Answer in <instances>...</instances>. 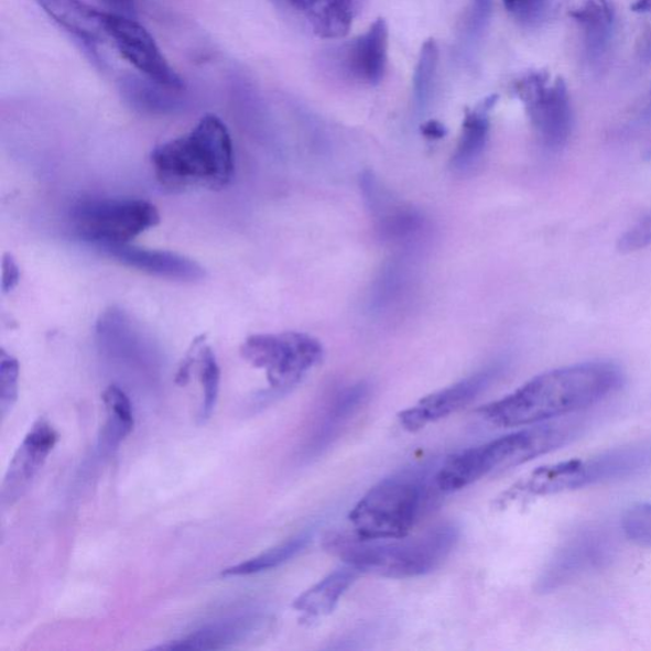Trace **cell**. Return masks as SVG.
Listing matches in <instances>:
<instances>
[{"label":"cell","mask_w":651,"mask_h":651,"mask_svg":"<svg viewBox=\"0 0 651 651\" xmlns=\"http://www.w3.org/2000/svg\"><path fill=\"white\" fill-rule=\"evenodd\" d=\"M623 373L611 361H587L542 373L480 409L498 427H523L573 415L620 390Z\"/></svg>","instance_id":"1"},{"label":"cell","mask_w":651,"mask_h":651,"mask_svg":"<svg viewBox=\"0 0 651 651\" xmlns=\"http://www.w3.org/2000/svg\"><path fill=\"white\" fill-rule=\"evenodd\" d=\"M581 420L565 419L523 426L514 433L451 456L434 475L436 489L452 493L468 488L484 477L522 466L566 446L582 432Z\"/></svg>","instance_id":"2"},{"label":"cell","mask_w":651,"mask_h":651,"mask_svg":"<svg viewBox=\"0 0 651 651\" xmlns=\"http://www.w3.org/2000/svg\"><path fill=\"white\" fill-rule=\"evenodd\" d=\"M151 162L156 181L171 193L219 192L235 175L232 138L224 121L206 115L188 134L156 147Z\"/></svg>","instance_id":"3"},{"label":"cell","mask_w":651,"mask_h":651,"mask_svg":"<svg viewBox=\"0 0 651 651\" xmlns=\"http://www.w3.org/2000/svg\"><path fill=\"white\" fill-rule=\"evenodd\" d=\"M459 539L455 524L434 527L416 538L367 540L356 533H333L325 539V549L360 574L390 579H411L438 568Z\"/></svg>","instance_id":"4"},{"label":"cell","mask_w":651,"mask_h":651,"mask_svg":"<svg viewBox=\"0 0 651 651\" xmlns=\"http://www.w3.org/2000/svg\"><path fill=\"white\" fill-rule=\"evenodd\" d=\"M427 499L424 477L393 476L376 485L351 509L352 531L367 540L406 538L422 518Z\"/></svg>","instance_id":"5"},{"label":"cell","mask_w":651,"mask_h":651,"mask_svg":"<svg viewBox=\"0 0 651 651\" xmlns=\"http://www.w3.org/2000/svg\"><path fill=\"white\" fill-rule=\"evenodd\" d=\"M650 469L651 442H640L600 453L588 459H573L541 467L518 484L516 491L530 497H545L630 479Z\"/></svg>","instance_id":"6"},{"label":"cell","mask_w":651,"mask_h":651,"mask_svg":"<svg viewBox=\"0 0 651 651\" xmlns=\"http://www.w3.org/2000/svg\"><path fill=\"white\" fill-rule=\"evenodd\" d=\"M69 227L79 240L98 247L123 245L160 225L159 209L142 199L94 197L69 210Z\"/></svg>","instance_id":"7"},{"label":"cell","mask_w":651,"mask_h":651,"mask_svg":"<svg viewBox=\"0 0 651 651\" xmlns=\"http://www.w3.org/2000/svg\"><path fill=\"white\" fill-rule=\"evenodd\" d=\"M241 356L267 372L271 389L287 391L324 358L321 343L307 334L253 335L241 346Z\"/></svg>","instance_id":"8"},{"label":"cell","mask_w":651,"mask_h":651,"mask_svg":"<svg viewBox=\"0 0 651 651\" xmlns=\"http://www.w3.org/2000/svg\"><path fill=\"white\" fill-rule=\"evenodd\" d=\"M617 550L616 534L608 527H583L556 550L543 568L535 588L541 593L554 592L584 576L604 571L614 563Z\"/></svg>","instance_id":"9"},{"label":"cell","mask_w":651,"mask_h":651,"mask_svg":"<svg viewBox=\"0 0 651 651\" xmlns=\"http://www.w3.org/2000/svg\"><path fill=\"white\" fill-rule=\"evenodd\" d=\"M516 94L529 111L542 142L551 150L566 144L572 131V109L562 78L551 80L546 72H534L517 82Z\"/></svg>","instance_id":"10"},{"label":"cell","mask_w":651,"mask_h":651,"mask_svg":"<svg viewBox=\"0 0 651 651\" xmlns=\"http://www.w3.org/2000/svg\"><path fill=\"white\" fill-rule=\"evenodd\" d=\"M360 188L383 241L410 251L423 243L428 224L422 213L395 200L372 172L362 173Z\"/></svg>","instance_id":"11"},{"label":"cell","mask_w":651,"mask_h":651,"mask_svg":"<svg viewBox=\"0 0 651 651\" xmlns=\"http://www.w3.org/2000/svg\"><path fill=\"white\" fill-rule=\"evenodd\" d=\"M107 29L121 55L154 84L171 90L185 88L184 80L171 68L155 40L142 24L127 15L109 13Z\"/></svg>","instance_id":"12"},{"label":"cell","mask_w":651,"mask_h":651,"mask_svg":"<svg viewBox=\"0 0 651 651\" xmlns=\"http://www.w3.org/2000/svg\"><path fill=\"white\" fill-rule=\"evenodd\" d=\"M504 369L502 362H493L479 372L469 376L463 381L446 387L438 392L426 395L415 406L403 410L399 414V422L405 431L415 433L426 425L440 422L457 411L465 409L477 395H480L496 381Z\"/></svg>","instance_id":"13"},{"label":"cell","mask_w":651,"mask_h":651,"mask_svg":"<svg viewBox=\"0 0 651 651\" xmlns=\"http://www.w3.org/2000/svg\"><path fill=\"white\" fill-rule=\"evenodd\" d=\"M57 441L59 434L45 419L32 425L7 469L0 492L3 506L15 504L29 491Z\"/></svg>","instance_id":"14"},{"label":"cell","mask_w":651,"mask_h":651,"mask_svg":"<svg viewBox=\"0 0 651 651\" xmlns=\"http://www.w3.org/2000/svg\"><path fill=\"white\" fill-rule=\"evenodd\" d=\"M106 254L131 269L175 282L195 283L205 278L199 262L170 251L147 250L129 243L101 247Z\"/></svg>","instance_id":"15"},{"label":"cell","mask_w":651,"mask_h":651,"mask_svg":"<svg viewBox=\"0 0 651 651\" xmlns=\"http://www.w3.org/2000/svg\"><path fill=\"white\" fill-rule=\"evenodd\" d=\"M270 618L249 614L214 621L188 633L187 637L154 647V650H220L245 642L254 634L270 630Z\"/></svg>","instance_id":"16"},{"label":"cell","mask_w":651,"mask_h":651,"mask_svg":"<svg viewBox=\"0 0 651 651\" xmlns=\"http://www.w3.org/2000/svg\"><path fill=\"white\" fill-rule=\"evenodd\" d=\"M345 67L354 79L368 86L381 84L389 56V26L378 19L372 26L350 44Z\"/></svg>","instance_id":"17"},{"label":"cell","mask_w":651,"mask_h":651,"mask_svg":"<svg viewBox=\"0 0 651 651\" xmlns=\"http://www.w3.org/2000/svg\"><path fill=\"white\" fill-rule=\"evenodd\" d=\"M370 386L359 382L337 392L328 401L323 415L317 420L315 431L308 444L312 455H319L333 444L350 420L365 408L369 400Z\"/></svg>","instance_id":"18"},{"label":"cell","mask_w":651,"mask_h":651,"mask_svg":"<svg viewBox=\"0 0 651 651\" xmlns=\"http://www.w3.org/2000/svg\"><path fill=\"white\" fill-rule=\"evenodd\" d=\"M48 18L88 45L101 44L110 39L107 21L109 13L82 0H35Z\"/></svg>","instance_id":"19"},{"label":"cell","mask_w":651,"mask_h":651,"mask_svg":"<svg viewBox=\"0 0 651 651\" xmlns=\"http://www.w3.org/2000/svg\"><path fill=\"white\" fill-rule=\"evenodd\" d=\"M359 575L360 573L349 565L337 568L295 598L293 608L308 620L329 616L335 611L345 593L357 582Z\"/></svg>","instance_id":"20"},{"label":"cell","mask_w":651,"mask_h":651,"mask_svg":"<svg viewBox=\"0 0 651 651\" xmlns=\"http://www.w3.org/2000/svg\"><path fill=\"white\" fill-rule=\"evenodd\" d=\"M365 0H307L306 10L313 32L324 40L349 34Z\"/></svg>","instance_id":"21"},{"label":"cell","mask_w":651,"mask_h":651,"mask_svg":"<svg viewBox=\"0 0 651 651\" xmlns=\"http://www.w3.org/2000/svg\"><path fill=\"white\" fill-rule=\"evenodd\" d=\"M498 102V96H490L466 113L457 151L453 155V167L458 171L471 170L480 161L488 143L490 112Z\"/></svg>","instance_id":"22"},{"label":"cell","mask_w":651,"mask_h":651,"mask_svg":"<svg viewBox=\"0 0 651 651\" xmlns=\"http://www.w3.org/2000/svg\"><path fill=\"white\" fill-rule=\"evenodd\" d=\"M106 423L101 434V446L106 449H117L133 432L135 420L133 405L119 386L107 387L102 394Z\"/></svg>","instance_id":"23"},{"label":"cell","mask_w":651,"mask_h":651,"mask_svg":"<svg viewBox=\"0 0 651 651\" xmlns=\"http://www.w3.org/2000/svg\"><path fill=\"white\" fill-rule=\"evenodd\" d=\"M312 539L313 533L310 531L296 534L294 538L279 543L275 547L247 560V562L226 568L221 575L229 578V576H250L273 571V568L282 566L302 554L308 547Z\"/></svg>","instance_id":"24"},{"label":"cell","mask_w":651,"mask_h":651,"mask_svg":"<svg viewBox=\"0 0 651 651\" xmlns=\"http://www.w3.org/2000/svg\"><path fill=\"white\" fill-rule=\"evenodd\" d=\"M194 367L197 369V376H199L203 389L199 422L204 424L208 422L214 410H216L220 387V368L216 354L206 344L205 335L199 336Z\"/></svg>","instance_id":"25"},{"label":"cell","mask_w":651,"mask_h":651,"mask_svg":"<svg viewBox=\"0 0 651 651\" xmlns=\"http://www.w3.org/2000/svg\"><path fill=\"white\" fill-rule=\"evenodd\" d=\"M567 13L592 40L605 39L614 22L608 0H568Z\"/></svg>","instance_id":"26"},{"label":"cell","mask_w":651,"mask_h":651,"mask_svg":"<svg viewBox=\"0 0 651 651\" xmlns=\"http://www.w3.org/2000/svg\"><path fill=\"white\" fill-rule=\"evenodd\" d=\"M411 274L405 261L394 260L376 280L370 304L376 310L390 307L406 292Z\"/></svg>","instance_id":"27"},{"label":"cell","mask_w":651,"mask_h":651,"mask_svg":"<svg viewBox=\"0 0 651 651\" xmlns=\"http://www.w3.org/2000/svg\"><path fill=\"white\" fill-rule=\"evenodd\" d=\"M440 48L433 39L425 41L414 74V101L420 111L431 101L436 70H438Z\"/></svg>","instance_id":"28"},{"label":"cell","mask_w":651,"mask_h":651,"mask_svg":"<svg viewBox=\"0 0 651 651\" xmlns=\"http://www.w3.org/2000/svg\"><path fill=\"white\" fill-rule=\"evenodd\" d=\"M20 362L4 349L0 350V412L6 417L19 399Z\"/></svg>","instance_id":"29"},{"label":"cell","mask_w":651,"mask_h":651,"mask_svg":"<svg viewBox=\"0 0 651 651\" xmlns=\"http://www.w3.org/2000/svg\"><path fill=\"white\" fill-rule=\"evenodd\" d=\"M622 531L630 541L651 547V504L629 509L622 519Z\"/></svg>","instance_id":"30"},{"label":"cell","mask_w":651,"mask_h":651,"mask_svg":"<svg viewBox=\"0 0 651 651\" xmlns=\"http://www.w3.org/2000/svg\"><path fill=\"white\" fill-rule=\"evenodd\" d=\"M502 3L516 21L531 24L541 19L549 0H502Z\"/></svg>","instance_id":"31"},{"label":"cell","mask_w":651,"mask_h":651,"mask_svg":"<svg viewBox=\"0 0 651 651\" xmlns=\"http://www.w3.org/2000/svg\"><path fill=\"white\" fill-rule=\"evenodd\" d=\"M651 245V213L633 225L618 241L621 252H634Z\"/></svg>","instance_id":"32"},{"label":"cell","mask_w":651,"mask_h":651,"mask_svg":"<svg viewBox=\"0 0 651 651\" xmlns=\"http://www.w3.org/2000/svg\"><path fill=\"white\" fill-rule=\"evenodd\" d=\"M2 292L3 294L11 293L15 286L19 285L21 279V270L18 261L11 253H6L2 262Z\"/></svg>","instance_id":"33"},{"label":"cell","mask_w":651,"mask_h":651,"mask_svg":"<svg viewBox=\"0 0 651 651\" xmlns=\"http://www.w3.org/2000/svg\"><path fill=\"white\" fill-rule=\"evenodd\" d=\"M491 11V0H474L471 15H469V31L473 34L480 32L488 22Z\"/></svg>","instance_id":"34"},{"label":"cell","mask_w":651,"mask_h":651,"mask_svg":"<svg viewBox=\"0 0 651 651\" xmlns=\"http://www.w3.org/2000/svg\"><path fill=\"white\" fill-rule=\"evenodd\" d=\"M422 133L427 139L438 140L447 135V129L442 122L431 120L424 123L422 127Z\"/></svg>","instance_id":"35"},{"label":"cell","mask_w":651,"mask_h":651,"mask_svg":"<svg viewBox=\"0 0 651 651\" xmlns=\"http://www.w3.org/2000/svg\"><path fill=\"white\" fill-rule=\"evenodd\" d=\"M104 2L122 13V15L130 14L134 10L133 0H104Z\"/></svg>","instance_id":"36"},{"label":"cell","mask_w":651,"mask_h":651,"mask_svg":"<svg viewBox=\"0 0 651 651\" xmlns=\"http://www.w3.org/2000/svg\"><path fill=\"white\" fill-rule=\"evenodd\" d=\"M650 6L651 0H637V2L631 6V10L633 12H647Z\"/></svg>","instance_id":"37"},{"label":"cell","mask_w":651,"mask_h":651,"mask_svg":"<svg viewBox=\"0 0 651 651\" xmlns=\"http://www.w3.org/2000/svg\"><path fill=\"white\" fill-rule=\"evenodd\" d=\"M284 2L295 8H299V10H306L307 0H284Z\"/></svg>","instance_id":"38"}]
</instances>
